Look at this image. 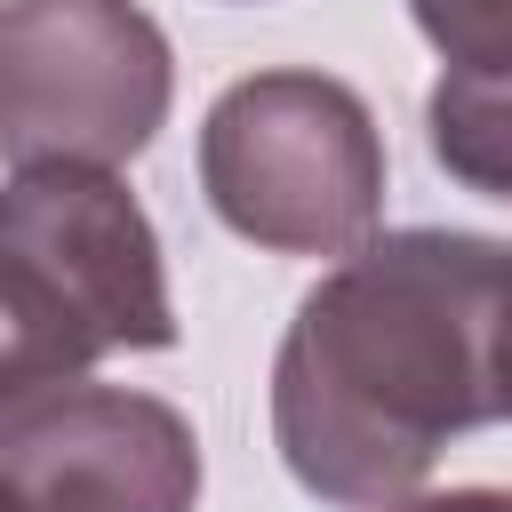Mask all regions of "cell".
<instances>
[{"label":"cell","mask_w":512,"mask_h":512,"mask_svg":"<svg viewBox=\"0 0 512 512\" xmlns=\"http://www.w3.org/2000/svg\"><path fill=\"white\" fill-rule=\"evenodd\" d=\"M512 240L408 224L336 256L272 352V448L336 512H392L448 440L496 424Z\"/></svg>","instance_id":"obj_1"},{"label":"cell","mask_w":512,"mask_h":512,"mask_svg":"<svg viewBox=\"0 0 512 512\" xmlns=\"http://www.w3.org/2000/svg\"><path fill=\"white\" fill-rule=\"evenodd\" d=\"M200 192L272 256H352L384 224V128L336 72H248L200 120Z\"/></svg>","instance_id":"obj_2"},{"label":"cell","mask_w":512,"mask_h":512,"mask_svg":"<svg viewBox=\"0 0 512 512\" xmlns=\"http://www.w3.org/2000/svg\"><path fill=\"white\" fill-rule=\"evenodd\" d=\"M0 296L64 376L176 344L160 232L112 168H16L0 184Z\"/></svg>","instance_id":"obj_3"},{"label":"cell","mask_w":512,"mask_h":512,"mask_svg":"<svg viewBox=\"0 0 512 512\" xmlns=\"http://www.w3.org/2000/svg\"><path fill=\"white\" fill-rule=\"evenodd\" d=\"M176 104V48L136 0H0V160L128 168Z\"/></svg>","instance_id":"obj_4"},{"label":"cell","mask_w":512,"mask_h":512,"mask_svg":"<svg viewBox=\"0 0 512 512\" xmlns=\"http://www.w3.org/2000/svg\"><path fill=\"white\" fill-rule=\"evenodd\" d=\"M0 488L24 512H192L200 432L160 392L64 376L0 408Z\"/></svg>","instance_id":"obj_5"},{"label":"cell","mask_w":512,"mask_h":512,"mask_svg":"<svg viewBox=\"0 0 512 512\" xmlns=\"http://www.w3.org/2000/svg\"><path fill=\"white\" fill-rule=\"evenodd\" d=\"M424 144L464 192L512 200V72H440L424 96Z\"/></svg>","instance_id":"obj_6"},{"label":"cell","mask_w":512,"mask_h":512,"mask_svg":"<svg viewBox=\"0 0 512 512\" xmlns=\"http://www.w3.org/2000/svg\"><path fill=\"white\" fill-rule=\"evenodd\" d=\"M440 72H512V0H408Z\"/></svg>","instance_id":"obj_7"},{"label":"cell","mask_w":512,"mask_h":512,"mask_svg":"<svg viewBox=\"0 0 512 512\" xmlns=\"http://www.w3.org/2000/svg\"><path fill=\"white\" fill-rule=\"evenodd\" d=\"M40 384H64V368L40 352V336L16 320V304L0 296V408H16L24 392H40Z\"/></svg>","instance_id":"obj_8"},{"label":"cell","mask_w":512,"mask_h":512,"mask_svg":"<svg viewBox=\"0 0 512 512\" xmlns=\"http://www.w3.org/2000/svg\"><path fill=\"white\" fill-rule=\"evenodd\" d=\"M392 512H512V488H440V496H408Z\"/></svg>","instance_id":"obj_9"},{"label":"cell","mask_w":512,"mask_h":512,"mask_svg":"<svg viewBox=\"0 0 512 512\" xmlns=\"http://www.w3.org/2000/svg\"><path fill=\"white\" fill-rule=\"evenodd\" d=\"M496 424H512V312H504V336H496Z\"/></svg>","instance_id":"obj_10"},{"label":"cell","mask_w":512,"mask_h":512,"mask_svg":"<svg viewBox=\"0 0 512 512\" xmlns=\"http://www.w3.org/2000/svg\"><path fill=\"white\" fill-rule=\"evenodd\" d=\"M0 512H24V504H16V496H8V488H0Z\"/></svg>","instance_id":"obj_11"}]
</instances>
